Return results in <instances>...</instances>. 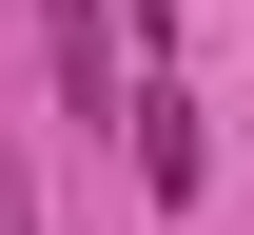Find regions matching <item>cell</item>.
<instances>
[{
  "label": "cell",
  "mask_w": 254,
  "mask_h": 235,
  "mask_svg": "<svg viewBox=\"0 0 254 235\" xmlns=\"http://www.w3.org/2000/svg\"><path fill=\"white\" fill-rule=\"evenodd\" d=\"M118 118H137V176H157V196H195V176H215V137H195V98H157V78H137Z\"/></svg>",
  "instance_id": "6da1fadb"
},
{
  "label": "cell",
  "mask_w": 254,
  "mask_h": 235,
  "mask_svg": "<svg viewBox=\"0 0 254 235\" xmlns=\"http://www.w3.org/2000/svg\"><path fill=\"white\" fill-rule=\"evenodd\" d=\"M39 39H59V98L118 118V39H98V0H39Z\"/></svg>",
  "instance_id": "7a4b0ae2"
},
{
  "label": "cell",
  "mask_w": 254,
  "mask_h": 235,
  "mask_svg": "<svg viewBox=\"0 0 254 235\" xmlns=\"http://www.w3.org/2000/svg\"><path fill=\"white\" fill-rule=\"evenodd\" d=\"M0 235H39V196H20V157H0Z\"/></svg>",
  "instance_id": "3957f363"
},
{
  "label": "cell",
  "mask_w": 254,
  "mask_h": 235,
  "mask_svg": "<svg viewBox=\"0 0 254 235\" xmlns=\"http://www.w3.org/2000/svg\"><path fill=\"white\" fill-rule=\"evenodd\" d=\"M118 20H137V39H157V20H176V0H118Z\"/></svg>",
  "instance_id": "277c9868"
}]
</instances>
